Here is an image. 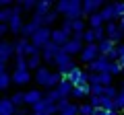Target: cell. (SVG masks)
Segmentation results:
<instances>
[{"label":"cell","instance_id":"obj_37","mask_svg":"<svg viewBox=\"0 0 124 115\" xmlns=\"http://www.w3.org/2000/svg\"><path fill=\"white\" fill-rule=\"evenodd\" d=\"M112 4H114V10H116V19H122L124 17V2H112Z\"/></svg>","mask_w":124,"mask_h":115},{"label":"cell","instance_id":"obj_8","mask_svg":"<svg viewBox=\"0 0 124 115\" xmlns=\"http://www.w3.org/2000/svg\"><path fill=\"white\" fill-rule=\"evenodd\" d=\"M13 56H15V43L2 39L0 41V68H6V64Z\"/></svg>","mask_w":124,"mask_h":115},{"label":"cell","instance_id":"obj_16","mask_svg":"<svg viewBox=\"0 0 124 115\" xmlns=\"http://www.w3.org/2000/svg\"><path fill=\"white\" fill-rule=\"evenodd\" d=\"M91 97V84H81V86H75V90H72V99H77V101H83V99Z\"/></svg>","mask_w":124,"mask_h":115},{"label":"cell","instance_id":"obj_13","mask_svg":"<svg viewBox=\"0 0 124 115\" xmlns=\"http://www.w3.org/2000/svg\"><path fill=\"white\" fill-rule=\"evenodd\" d=\"M44 97H46V95L41 93V90L31 89V90H27V93H25V105L33 107V105H37L39 101H44Z\"/></svg>","mask_w":124,"mask_h":115},{"label":"cell","instance_id":"obj_46","mask_svg":"<svg viewBox=\"0 0 124 115\" xmlns=\"http://www.w3.org/2000/svg\"><path fill=\"white\" fill-rule=\"evenodd\" d=\"M118 25H120V27H122V29H124V17H122V19H120V21H118Z\"/></svg>","mask_w":124,"mask_h":115},{"label":"cell","instance_id":"obj_22","mask_svg":"<svg viewBox=\"0 0 124 115\" xmlns=\"http://www.w3.org/2000/svg\"><path fill=\"white\" fill-rule=\"evenodd\" d=\"M101 17H103V21H106V25L108 23H116L118 19H116V10H114V4H106L101 8Z\"/></svg>","mask_w":124,"mask_h":115},{"label":"cell","instance_id":"obj_21","mask_svg":"<svg viewBox=\"0 0 124 115\" xmlns=\"http://www.w3.org/2000/svg\"><path fill=\"white\" fill-rule=\"evenodd\" d=\"M8 27H10V33H13L15 37H17V35H21L23 27H25V23L21 21V14H15V17H13V21L8 23Z\"/></svg>","mask_w":124,"mask_h":115},{"label":"cell","instance_id":"obj_4","mask_svg":"<svg viewBox=\"0 0 124 115\" xmlns=\"http://www.w3.org/2000/svg\"><path fill=\"white\" fill-rule=\"evenodd\" d=\"M60 51H62L60 45H56L54 41H50V43L41 49V60H44L46 64H50V66H56V58H58Z\"/></svg>","mask_w":124,"mask_h":115},{"label":"cell","instance_id":"obj_12","mask_svg":"<svg viewBox=\"0 0 124 115\" xmlns=\"http://www.w3.org/2000/svg\"><path fill=\"white\" fill-rule=\"evenodd\" d=\"M62 49H64L70 58H72V56H81V51L85 49V43H83V41H77V39H70Z\"/></svg>","mask_w":124,"mask_h":115},{"label":"cell","instance_id":"obj_25","mask_svg":"<svg viewBox=\"0 0 124 115\" xmlns=\"http://www.w3.org/2000/svg\"><path fill=\"white\" fill-rule=\"evenodd\" d=\"M97 45H99V53H101V56H110V51L116 49V43L110 41V39H103L101 43H97Z\"/></svg>","mask_w":124,"mask_h":115},{"label":"cell","instance_id":"obj_19","mask_svg":"<svg viewBox=\"0 0 124 115\" xmlns=\"http://www.w3.org/2000/svg\"><path fill=\"white\" fill-rule=\"evenodd\" d=\"M41 27H37L33 21H29V23H25V27H23V31H21V39H29L31 41V37L35 35L37 31H39Z\"/></svg>","mask_w":124,"mask_h":115},{"label":"cell","instance_id":"obj_9","mask_svg":"<svg viewBox=\"0 0 124 115\" xmlns=\"http://www.w3.org/2000/svg\"><path fill=\"white\" fill-rule=\"evenodd\" d=\"M68 82H72V86H81V84H87L89 82V72L81 70V68H75L70 74L66 76Z\"/></svg>","mask_w":124,"mask_h":115},{"label":"cell","instance_id":"obj_23","mask_svg":"<svg viewBox=\"0 0 124 115\" xmlns=\"http://www.w3.org/2000/svg\"><path fill=\"white\" fill-rule=\"evenodd\" d=\"M41 53H35V56H31V58H27V66H29V70H33V72H37L41 68Z\"/></svg>","mask_w":124,"mask_h":115},{"label":"cell","instance_id":"obj_15","mask_svg":"<svg viewBox=\"0 0 124 115\" xmlns=\"http://www.w3.org/2000/svg\"><path fill=\"white\" fill-rule=\"evenodd\" d=\"M31 80V70H15L13 72V82L17 86H23Z\"/></svg>","mask_w":124,"mask_h":115},{"label":"cell","instance_id":"obj_20","mask_svg":"<svg viewBox=\"0 0 124 115\" xmlns=\"http://www.w3.org/2000/svg\"><path fill=\"white\" fill-rule=\"evenodd\" d=\"M56 90L60 93V97H62V99H68V97H72V90H75V86H72V82H68V80L64 78Z\"/></svg>","mask_w":124,"mask_h":115},{"label":"cell","instance_id":"obj_40","mask_svg":"<svg viewBox=\"0 0 124 115\" xmlns=\"http://www.w3.org/2000/svg\"><path fill=\"white\" fill-rule=\"evenodd\" d=\"M103 90H106V86H101V84L91 86V95H95V97H103Z\"/></svg>","mask_w":124,"mask_h":115},{"label":"cell","instance_id":"obj_5","mask_svg":"<svg viewBox=\"0 0 124 115\" xmlns=\"http://www.w3.org/2000/svg\"><path fill=\"white\" fill-rule=\"evenodd\" d=\"M106 37L110 41H114L116 45H120V43H124V29L118 23H108L106 25Z\"/></svg>","mask_w":124,"mask_h":115},{"label":"cell","instance_id":"obj_28","mask_svg":"<svg viewBox=\"0 0 124 115\" xmlns=\"http://www.w3.org/2000/svg\"><path fill=\"white\" fill-rule=\"evenodd\" d=\"M46 99H48L50 103H54V105H58V103L62 101V97H60V93H58L56 89H50L48 93H46Z\"/></svg>","mask_w":124,"mask_h":115},{"label":"cell","instance_id":"obj_2","mask_svg":"<svg viewBox=\"0 0 124 115\" xmlns=\"http://www.w3.org/2000/svg\"><path fill=\"white\" fill-rule=\"evenodd\" d=\"M56 68H58V72H60V74L66 78V76H68V74H70V72L77 68V64L72 62V58L68 56L64 49H62V51L58 53V58H56Z\"/></svg>","mask_w":124,"mask_h":115},{"label":"cell","instance_id":"obj_11","mask_svg":"<svg viewBox=\"0 0 124 115\" xmlns=\"http://www.w3.org/2000/svg\"><path fill=\"white\" fill-rule=\"evenodd\" d=\"M103 2L101 0H85L83 2V8H85V17H91V14H97V13H101V8H103Z\"/></svg>","mask_w":124,"mask_h":115},{"label":"cell","instance_id":"obj_49","mask_svg":"<svg viewBox=\"0 0 124 115\" xmlns=\"http://www.w3.org/2000/svg\"><path fill=\"white\" fill-rule=\"evenodd\" d=\"M122 76H124V66H122Z\"/></svg>","mask_w":124,"mask_h":115},{"label":"cell","instance_id":"obj_34","mask_svg":"<svg viewBox=\"0 0 124 115\" xmlns=\"http://www.w3.org/2000/svg\"><path fill=\"white\" fill-rule=\"evenodd\" d=\"M118 93H120V89H116L114 84H112V86H106V90H103V97H108V99H114V101H116Z\"/></svg>","mask_w":124,"mask_h":115},{"label":"cell","instance_id":"obj_29","mask_svg":"<svg viewBox=\"0 0 124 115\" xmlns=\"http://www.w3.org/2000/svg\"><path fill=\"white\" fill-rule=\"evenodd\" d=\"M58 115H79V105H75V103H68L64 109L60 111Z\"/></svg>","mask_w":124,"mask_h":115},{"label":"cell","instance_id":"obj_3","mask_svg":"<svg viewBox=\"0 0 124 115\" xmlns=\"http://www.w3.org/2000/svg\"><path fill=\"white\" fill-rule=\"evenodd\" d=\"M50 41H52V29H50V27H41L39 31L31 37V43L35 45L37 49H44Z\"/></svg>","mask_w":124,"mask_h":115},{"label":"cell","instance_id":"obj_44","mask_svg":"<svg viewBox=\"0 0 124 115\" xmlns=\"http://www.w3.org/2000/svg\"><path fill=\"white\" fill-rule=\"evenodd\" d=\"M93 115H108V111L103 109V107H99V109H95V111H93Z\"/></svg>","mask_w":124,"mask_h":115},{"label":"cell","instance_id":"obj_24","mask_svg":"<svg viewBox=\"0 0 124 115\" xmlns=\"http://www.w3.org/2000/svg\"><path fill=\"white\" fill-rule=\"evenodd\" d=\"M99 27H106V21H103L101 13L91 14V17H89V29H99Z\"/></svg>","mask_w":124,"mask_h":115},{"label":"cell","instance_id":"obj_17","mask_svg":"<svg viewBox=\"0 0 124 115\" xmlns=\"http://www.w3.org/2000/svg\"><path fill=\"white\" fill-rule=\"evenodd\" d=\"M52 6H54L52 0H39V2H37V6H35V13H33V14H37V17H46V14L52 13Z\"/></svg>","mask_w":124,"mask_h":115},{"label":"cell","instance_id":"obj_41","mask_svg":"<svg viewBox=\"0 0 124 115\" xmlns=\"http://www.w3.org/2000/svg\"><path fill=\"white\" fill-rule=\"evenodd\" d=\"M21 4H23V10H35L37 2H33V0H23Z\"/></svg>","mask_w":124,"mask_h":115},{"label":"cell","instance_id":"obj_42","mask_svg":"<svg viewBox=\"0 0 124 115\" xmlns=\"http://www.w3.org/2000/svg\"><path fill=\"white\" fill-rule=\"evenodd\" d=\"M6 33H10V27L4 25V23H0V37H4Z\"/></svg>","mask_w":124,"mask_h":115},{"label":"cell","instance_id":"obj_31","mask_svg":"<svg viewBox=\"0 0 124 115\" xmlns=\"http://www.w3.org/2000/svg\"><path fill=\"white\" fill-rule=\"evenodd\" d=\"M8 99L15 103V107H17V109H19L21 105H25V93H15V95H10Z\"/></svg>","mask_w":124,"mask_h":115},{"label":"cell","instance_id":"obj_10","mask_svg":"<svg viewBox=\"0 0 124 115\" xmlns=\"http://www.w3.org/2000/svg\"><path fill=\"white\" fill-rule=\"evenodd\" d=\"M99 56H101V53H99V45H97V43H91V45H85V49L81 51L79 58L83 60V62L91 64V62H95Z\"/></svg>","mask_w":124,"mask_h":115},{"label":"cell","instance_id":"obj_33","mask_svg":"<svg viewBox=\"0 0 124 115\" xmlns=\"http://www.w3.org/2000/svg\"><path fill=\"white\" fill-rule=\"evenodd\" d=\"M15 70H29V66H27V58L15 56Z\"/></svg>","mask_w":124,"mask_h":115},{"label":"cell","instance_id":"obj_18","mask_svg":"<svg viewBox=\"0 0 124 115\" xmlns=\"http://www.w3.org/2000/svg\"><path fill=\"white\" fill-rule=\"evenodd\" d=\"M52 41H54L56 45H60V47H64V45L70 41V37L62 31V29H52Z\"/></svg>","mask_w":124,"mask_h":115},{"label":"cell","instance_id":"obj_26","mask_svg":"<svg viewBox=\"0 0 124 115\" xmlns=\"http://www.w3.org/2000/svg\"><path fill=\"white\" fill-rule=\"evenodd\" d=\"M58 17H60V13H58V10L54 8L50 14H46V17H44V27H50V29H52V25L58 21Z\"/></svg>","mask_w":124,"mask_h":115},{"label":"cell","instance_id":"obj_7","mask_svg":"<svg viewBox=\"0 0 124 115\" xmlns=\"http://www.w3.org/2000/svg\"><path fill=\"white\" fill-rule=\"evenodd\" d=\"M110 58L108 56H99L95 62H91V64H87V68H89V72L91 74H106V72H110Z\"/></svg>","mask_w":124,"mask_h":115},{"label":"cell","instance_id":"obj_32","mask_svg":"<svg viewBox=\"0 0 124 115\" xmlns=\"http://www.w3.org/2000/svg\"><path fill=\"white\" fill-rule=\"evenodd\" d=\"M60 29H62L64 33H66V35L70 37V39H72L75 31H72V21H70V19H64V21H62V27H60Z\"/></svg>","mask_w":124,"mask_h":115},{"label":"cell","instance_id":"obj_48","mask_svg":"<svg viewBox=\"0 0 124 115\" xmlns=\"http://www.w3.org/2000/svg\"><path fill=\"white\" fill-rule=\"evenodd\" d=\"M120 64H122V66H124V56H122V58H120Z\"/></svg>","mask_w":124,"mask_h":115},{"label":"cell","instance_id":"obj_35","mask_svg":"<svg viewBox=\"0 0 124 115\" xmlns=\"http://www.w3.org/2000/svg\"><path fill=\"white\" fill-rule=\"evenodd\" d=\"M93 111L95 109H93L89 103H81L79 105V115H93Z\"/></svg>","mask_w":124,"mask_h":115},{"label":"cell","instance_id":"obj_14","mask_svg":"<svg viewBox=\"0 0 124 115\" xmlns=\"http://www.w3.org/2000/svg\"><path fill=\"white\" fill-rule=\"evenodd\" d=\"M50 76H52V72H50V68H46V66H41L37 72H33V78H35V82L39 84V86H48Z\"/></svg>","mask_w":124,"mask_h":115},{"label":"cell","instance_id":"obj_36","mask_svg":"<svg viewBox=\"0 0 124 115\" xmlns=\"http://www.w3.org/2000/svg\"><path fill=\"white\" fill-rule=\"evenodd\" d=\"M110 74H112V76L122 74V64H120V62H112V64H110Z\"/></svg>","mask_w":124,"mask_h":115},{"label":"cell","instance_id":"obj_1","mask_svg":"<svg viewBox=\"0 0 124 115\" xmlns=\"http://www.w3.org/2000/svg\"><path fill=\"white\" fill-rule=\"evenodd\" d=\"M56 10L64 14V19H70V21L85 19L83 2H79V0H60V2H56Z\"/></svg>","mask_w":124,"mask_h":115},{"label":"cell","instance_id":"obj_43","mask_svg":"<svg viewBox=\"0 0 124 115\" xmlns=\"http://www.w3.org/2000/svg\"><path fill=\"white\" fill-rule=\"evenodd\" d=\"M66 105H68V99H62V101L58 103V111H62V109H64Z\"/></svg>","mask_w":124,"mask_h":115},{"label":"cell","instance_id":"obj_45","mask_svg":"<svg viewBox=\"0 0 124 115\" xmlns=\"http://www.w3.org/2000/svg\"><path fill=\"white\" fill-rule=\"evenodd\" d=\"M15 115H31V113H29L27 109H23V107H19V109H17V113H15Z\"/></svg>","mask_w":124,"mask_h":115},{"label":"cell","instance_id":"obj_47","mask_svg":"<svg viewBox=\"0 0 124 115\" xmlns=\"http://www.w3.org/2000/svg\"><path fill=\"white\" fill-rule=\"evenodd\" d=\"M120 90H124V80H122V82H120Z\"/></svg>","mask_w":124,"mask_h":115},{"label":"cell","instance_id":"obj_38","mask_svg":"<svg viewBox=\"0 0 124 115\" xmlns=\"http://www.w3.org/2000/svg\"><path fill=\"white\" fill-rule=\"evenodd\" d=\"M95 31V39H97V43H101L103 39H108L106 37V27H99V29H93Z\"/></svg>","mask_w":124,"mask_h":115},{"label":"cell","instance_id":"obj_39","mask_svg":"<svg viewBox=\"0 0 124 115\" xmlns=\"http://www.w3.org/2000/svg\"><path fill=\"white\" fill-rule=\"evenodd\" d=\"M116 111H124V90H120L116 97Z\"/></svg>","mask_w":124,"mask_h":115},{"label":"cell","instance_id":"obj_6","mask_svg":"<svg viewBox=\"0 0 124 115\" xmlns=\"http://www.w3.org/2000/svg\"><path fill=\"white\" fill-rule=\"evenodd\" d=\"M31 111H33L35 115H58V113H60V111H58V105L50 103L46 97H44V101H39L37 105L31 107Z\"/></svg>","mask_w":124,"mask_h":115},{"label":"cell","instance_id":"obj_27","mask_svg":"<svg viewBox=\"0 0 124 115\" xmlns=\"http://www.w3.org/2000/svg\"><path fill=\"white\" fill-rule=\"evenodd\" d=\"M10 82H13V74H8V72H0V89L6 90L10 86Z\"/></svg>","mask_w":124,"mask_h":115},{"label":"cell","instance_id":"obj_30","mask_svg":"<svg viewBox=\"0 0 124 115\" xmlns=\"http://www.w3.org/2000/svg\"><path fill=\"white\" fill-rule=\"evenodd\" d=\"M72 31H75V35H83L87 29H85V21L83 19H79V21H72Z\"/></svg>","mask_w":124,"mask_h":115}]
</instances>
